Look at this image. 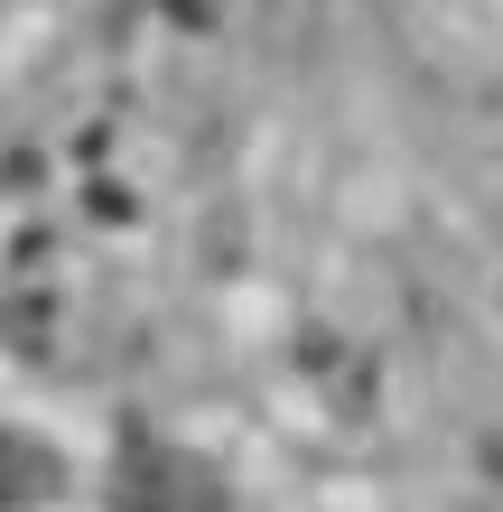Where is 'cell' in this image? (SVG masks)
Returning <instances> with one entry per match:
<instances>
[{"label":"cell","instance_id":"6da1fadb","mask_svg":"<svg viewBox=\"0 0 503 512\" xmlns=\"http://www.w3.org/2000/svg\"><path fill=\"white\" fill-rule=\"evenodd\" d=\"M112 512H233V494L187 447H131L112 466Z\"/></svg>","mask_w":503,"mask_h":512},{"label":"cell","instance_id":"7a4b0ae2","mask_svg":"<svg viewBox=\"0 0 503 512\" xmlns=\"http://www.w3.org/2000/svg\"><path fill=\"white\" fill-rule=\"evenodd\" d=\"M66 494V457L38 438V429H10L0 419V512H38Z\"/></svg>","mask_w":503,"mask_h":512}]
</instances>
